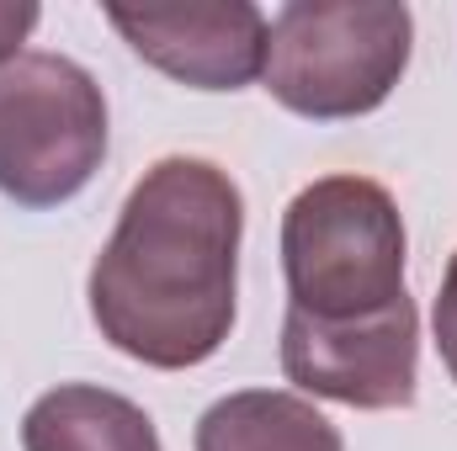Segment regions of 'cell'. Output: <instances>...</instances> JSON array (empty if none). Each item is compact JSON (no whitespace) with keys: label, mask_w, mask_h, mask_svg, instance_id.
<instances>
[{"label":"cell","mask_w":457,"mask_h":451,"mask_svg":"<svg viewBox=\"0 0 457 451\" xmlns=\"http://www.w3.org/2000/svg\"><path fill=\"white\" fill-rule=\"evenodd\" d=\"M245 202L213 160H154L91 266V319L128 361L187 372L234 330Z\"/></svg>","instance_id":"cell-1"},{"label":"cell","mask_w":457,"mask_h":451,"mask_svg":"<svg viewBox=\"0 0 457 451\" xmlns=\"http://www.w3.org/2000/svg\"><path fill=\"white\" fill-rule=\"evenodd\" d=\"M415 16L399 0H287L266 21V91L293 117L378 112L410 70Z\"/></svg>","instance_id":"cell-3"},{"label":"cell","mask_w":457,"mask_h":451,"mask_svg":"<svg viewBox=\"0 0 457 451\" xmlns=\"http://www.w3.org/2000/svg\"><path fill=\"white\" fill-rule=\"evenodd\" d=\"M431 324H436L442 366L453 372V382H457V250H453V260H447V276H442V292H436V314H431Z\"/></svg>","instance_id":"cell-9"},{"label":"cell","mask_w":457,"mask_h":451,"mask_svg":"<svg viewBox=\"0 0 457 451\" xmlns=\"http://www.w3.org/2000/svg\"><path fill=\"white\" fill-rule=\"evenodd\" d=\"M37 5L32 0H0V64H11L16 53H21V43H27V32L37 27Z\"/></svg>","instance_id":"cell-10"},{"label":"cell","mask_w":457,"mask_h":451,"mask_svg":"<svg viewBox=\"0 0 457 451\" xmlns=\"http://www.w3.org/2000/svg\"><path fill=\"white\" fill-rule=\"evenodd\" d=\"M21 451H160L154 420L96 382H59L21 420Z\"/></svg>","instance_id":"cell-7"},{"label":"cell","mask_w":457,"mask_h":451,"mask_svg":"<svg viewBox=\"0 0 457 451\" xmlns=\"http://www.w3.org/2000/svg\"><path fill=\"white\" fill-rule=\"evenodd\" d=\"M282 372L293 388L345 409H410L420 377V314L415 298L351 319L320 324L287 308L282 319Z\"/></svg>","instance_id":"cell-5"},{"label":"cell","mask_w":457,"mask_h":451,"mask_svg":"<svg viewBox=\"0 0 457 451\" xmlns=\"http://www.w3.org/2000/svg\"><path fill=\"white\" fill-rule=\"evenodd\" d=\"M197 451H345V441L309 398L245 388L197 420Z\"/></svg>","instance_id":"cell-8"},{"label":"cell","mask_w":457,"mask_h":451,"mask_svg":"<svg viewBox=\"0 0 457 451\" xmlns=\"http://www.w3.org/2000/svg\"><path fill=\"white\" fill-rule=\"evenodd\" d=\"M404 255L399 202L367 176H325L282 213L287 308L303 319L351 324L404 303Z\"/></svg>","instance_id":"cell-2"},{"label":"cell","mask_w":457,"mask_h":451,"mask_svg":"<svg viewBox=\"0 0 457 451\" xmlns=\"http://www.w3.org/2000/svg\"><path fill=\"white\" fill-rule=\"evenodd\" d=\"M122 43L192 91H245L266 70V16L250 0L107 5Z\"/></svg>","instance_id":"cell-6"},{"label":"cell","mask_w":457,"mask_h":451,"mask_svg":"<svg viewBox=\"0 0 457 451\" xmlns=\"http://www.w3.org/2000/svg\"><path fill=\"white\" fill-rule=\"evenodd\" d=\"M107 160V96L64 53H16L0 64V197L59 208L91 186Z\"/></svg>","instance_id":"cell-4"}]
</instances>
